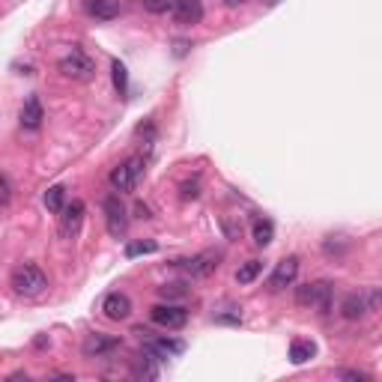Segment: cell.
Instances as JSON below:
<instances>
[{"instance_id": "33", "label": "cell", "mask_w": 382, "mask_h": 382, "mask_svg": "<svg viewBox=\"0 0 382 382\" xmlns=\"http://www.w3.org/2000/svg\"><path fill=\"white\" fill-rule=\"evenodd\" d=\"M224 6H239V3H245V0H221Z\"/></svg>"}, {"instance_id": "13", "label": "cell", "mask_w": 382, "mask_h": 382, "mask_svg": "<svg viewBox=\"0 0 382 382\" xmlns=\"http://www.w3.org/2000/svg\"><path fill=\"white\" fill-rule=\"evenodd\" d=\"M144 349L147 353H153L158 361H165L170 356H179L185 349L183 340H170V338H147L144 340Z\"/></svg>"}, {"instance_id": "26", "label": "cell", "mask_w": 382, "mask_h": 382, "mask_svg": "<svg viewBox=\"0 0 382 382\" xmlns=\"http://www.w3.org/2000/svg\"><path fill=\"white\" fill-rule=\"evenodd\" d=\"M215 323H230V326H239V323H242V314H239V310H230V314H215Z\"/></svg>"}, {"instance_id": "7", "label": "cell", "mask_w": 382, "mask_h": 382, "mask_svg": "<svg viewBox=\"0 0 382 382\" xmlns=\"http://www.w3.org/2000/svg\"><path fill=\"white\" fill-rule=\"evenodd\" d=\"M149 319L162 329H183L188 323V310L183 305H153L149 308Z\"/></svg>"}, {"instance_id": "8", "label": "cell", "mask_w": 382, "mask_h": 382, "mask_svg": "<svg viewBox=\"0 0 382 382\" xmlns=\"http://www.w3.org/2000/svg\"><path fill=\"white\" fill-rule=\"evenodd\" d=\"M84 224V200H72V204H66V209L60 213V236L63 239H75L78 230Z\"/></svg>"}, {"instance_id": "30", "label": "cell", "mask_w": 382, "mask_h": 382, "mask_svg": "<svg viewBox=\"0 0 382 382\" xmlns=\"http://www.w3.org/2000/svg\"><path fill=\"white\" fill-rule=\"evenodd\" d=\"M22 379H27V374H22V370H18V374H13V376H9L6 382H22Z\"/></svg>"}, {"instance_id": "20", "label": "cell", "mask_w": 382, "mask_h": 382, "mask_svg": "<svg viewBox=\"0 0 382 382\" xmlns=\"http://www.w3.org/2000/svg\"><path fill=\"white\" fill-rule=\"evenodd\" d=\"M45 206H48V213H54L60 215L66 209V188L63 185H51L45 191Z\"/></svg>"}, {"instance_id": "23", "label": "cell", "mask_w": 382, "mask_h": 382, "mask_svg": "<svg viewBox=\"0 0 382 382\" xmlns=\"http://www.w3.org/2000/svg\"><path fill=\"white\" fill-rule=\"evenodd\" d=\"M158 242L156 239H140V242H128L126 245V257H140V254H156Z\"/></svg>"}, {"instance_id": "24", "label": "cell", "mask_w": 382, "mask_h": 382, "mask_svg": "<svg viewBox=\"0 0 382 382\" xmlns=\"http://www.w3.org/2000/svg\"><path fill=\"white\" fill-rule=\"evenodd\" d=\"M144 3L147 13H153V15H165V13H174L179 0H140Z\"/></svg>"}, {"instance_id": "18", "label": "cell", "mask_w": 382, "mask_h": 382, "mask_svg": "<svg viewBox=\"0 0 382 382\" xmlns=\"http://www.w3.org/2000/svg\"><path fill=\"white\" fill-rule=\"evenodd\" d=\"M317 356V347L310 344V340H293V344H290V361H293V365H305V361H310Z\"/></svg>"}, {"instance_id": "15", "label": "cell", "mask_w": 382, "mask_h": 382, "mask_svg": "<svg viewBox=\"0 0 382 382\" xmlns=\"http://www.w3.org/2000/svg\"><path fill=\"white\" fill-rule=\"evenodd\" d=\"M84 9H87V15L99 18V22H110V18H117L123 13V3L119 0H87Z\"/></svg>"}, {"instance_id": "11", "label": "cell", "mask_w": 382, "mask_h": 382, "mask_svg": "<svg viewBox=\"0 0 382 382\" xmlns=\"http://www.w3.org/2000/svg\"><path fill=\"white\" fill-rule=\"evenodd\" d=\"M296 275H299V257H284V260H281V263L275 266L272 278H269V287H272V290L293 287Z\"/></svg>"}, {"instance_id": "22", "label": "cell", "mask_w": 382, "mask_h": 382, "mask_svg": "<svg viewBox=\"0 0 382 382\" xmlns=\"http://www.w3.org/2000/svg\"><path fill=\"white\" fill-rule=\"evenodd\" d=\"M110 75H114V87H117V93H119V96H126V90H128V72H126V66L119 63V60H110Z\"/></svg>"}, {"instance_id": "14", "label": "cell", "mask_w": 382, "mask_h": 382, "mask_svg": "<svg viewBox=\"0 0 382 382\" xmlns=\"http://www.w3.org/2000/svg\"><path fill=\"white\" fill-rule=\"evenodd\" d=\"M170 15H174L176 24H200V18H204V3H200V0H179Z\"/></svg>"}, {"instance_id": "9", "label": "cell", "mask_w": 382, "mask_h": 382, "mask_svg": "<svg viewBox=\"0 0 382 382\" xmlns=\"http://www.w3.org/2000/svg\"><path fill=\"white\" fill-rule=\"evenodd\" d=\"M119 347V338H110V335H102V331H96V335H87V340L81 344V353L87 358H102L108 353H114Z\"/></svg>"}, {"instance_id": "6", "label": "cell", "mask_w": 382, "mask_h": 382, "mask_svg": "<svg viewBox=\"0 0 382 382\" xmlns=\"http://www.w3.org/2000/svg\"><path fill=\"white\" fill-rule=\"evenodd\" d=\"M218 257L215 251H204V254H194V257H188V260H176V269H183V272L188 278H206V275H213L215 269H218Z\"/></svg>"}, {"instance_id": "4", "label": "cell", "mask_w": 382, "mask_h": 382, "mask_svg": "<svg viewBox=\"0 0 382 382\" xmlns=\"http://www.w3.org/2000/svg\"><path fill=\"white\" fill-rule=\"evenodd\" d=\"M102 213H105V227H108V233L119 239V236H126V230H128V209L126 204L119 200L117 194H108L102 200Z\"/></svg>"}, {"instance_id": "19", "label": "cell", "mask_w": 382, "mask_h": 382, "mask_svg": "<svg viewBox=\"0 0 382 382\" xmlns=\"http://www.w3.org/2000/svg\"><path fill=\"white\" fill-rule=\"evenodd\" d=\"M272 239H275V224L269 218H257L254 221V245L266 248V245H272Z\"/></svg>"}, {"instance_id": "1", "label": "cell", "mask_w": 382, "mask_h": 382, "mask_svg": "<svg viewBox=\"0 0 382 382\" xmlns=\"http://www.w3.org/2000/svg\"><path fill=\"white\" fill-rule=\"evenodd\" d=\"M9 287H13L15 296L36 299L48 290V275L33 263H22V266L13 269V275H9Z\"/></svg>"}, {"instance_id": "10", "label": "cell", "mask_w": 382, "mask_h": 382, "mask_svg": "<svg viewBox=\"0 0 382 382\" xmlns=\"http://www.w3.org/2000/svg\"><path fill=\"white\" fill-rule=\"evenodd\" d=\"M42 119H45V110H42L39 96H27L22 110H18V123H22V128H27V132H36V128L42 126Z\"/></svg>"}, {"instance_id": "31", "label": "cell", "mask_w": 382, "mask_h": 382, "mask_svg": "<svg viewBox=\"0 0 382 382\" xmlns=\"http://www.w3.org/2000/svg\"><path fill=\"white\" fill-rule=\"evenodd\" d=\"M367 301H374V305H382V290H376V293H374V296H370Z\"/></svg>"}, {"instance_id": "27", "label": "cell", "mask_w": 382, "mask_h": 382, "mask_svg": "<svg viewBox=\"0 0 382 382\" xmlns=\"http://www.w3.org/2000/svg\"><path fill=\"white\" fill-rule=\"evenodd\" d=\"M200 194V185H197V179H191V183L183 185V200H194Z\"/></svg>"}, {"instance_id": "21", "label": "cell", "mask_w": 382, "mask_h": 382, "mask_svg": "<svg viewBox=\"0 0 382 382\" xmlns=\"http://www.w3.org/2000/svg\"><path fill=\"white\" fill-rule=\"evenodd\" d=\"M260 272H263V263L260 260H248V263L236 269V284H251V281L260 278Z\"/></svg>"}, {"instance_id": "3", "label": "cell", "mask_w": 382, "mask_h": 382, "mask_svg": "<svg viewBox=\"0 0 382 382\" xmlns=\"http://www.w3.org/2000/svg\"><path fill=\"white\" fill-rule=\"evenodd\" d=\"M144 170H147L144 156L126 158L123 165H117L114 170H110V185H114L117 191H135L138 183H140V176H144Z\"/></svg>"}, {"instance_id": "2", "label": "cell", "mask_w": 382, "mask_h": 382, "mask_svg": "<svg viewBox=\"0 0 382 382\" xmlns=\"http://www.w3.org/2000/svg\"><path fill=\"white\" fill-rule=\"evenodd\" d=\"M57 69H60V75L72 78V81H90V78L96 75V63L84 51H78V48H72L69 54L60 57L57 60Z\"/></svg>"}, {"instance_id": "17", "label": "cell", "mask_w": 382, "mask_h": 382, "mask_svg": "<svg viewBox=\"0 0 382 382\" xmlns=\"http://www.w3.org/2000/svg\"><path fill=\"white\" fill-rule=\"evenodd\" d=\"M340 314H344L347 319H361L367 314V296L349 293L344 301H340Z\"/></svg>"}, {"instance_id": "28", "label": "cell", "mask_w": 382, "mask_h": 382, "mask_svg": "<svg viewBox=\"0 0 382 382\" xmlns=\"http://www.w3.org/2000/svg\"><path fill=\"white\" fill-rule=\"evenodd\" d=\"M9 200H13V183L9 176H3V206H9Z\"/></svg>"}, {"instance_id": "25", "label": "cell", "mask_w": 382, "mask_h": 382, "mask_svg": "<svg viewBox=\"0 0 382 382\" xmlns=\"http://www.w3.org/2000/svg\"><path fill=\"white\" fill-rule=\"evenodd\" d=\"M158 293H162L165 299H185L188 287L185 284H165V287H158Z\"/></svg>"}, {"instance_id": "16", "label": "cell", "mask_w": 382, "mask_h": 382, "mask_svg": "<svg viewBox=\"0 0 382 382\" xmlns=\"http://www.w3.org/2000/svg\"><path fill=\"white\" fill-rule=\"evenodd\" d=\"M158 365H162V361H158L153 353H140L135 361H132V374L138 376V379H158Z\"/></svg>"}, {"instance_id": "5", "label": "cell", "mask_w": 382, "mask_h": 382, "mask_svg": "<svg viewBox=\"0 0 382 382\" xmlns=\"http://www.w3.org/2000/svg\"><path fill=\"white\" fill-rule=\"evenodd\" d=\"M296 301L305 308H317L319 314H329L331 308V284L329 281H314V284H305L296 290Z\"/></svg>"}, {"instance_id": "32", "label": "cell", "mask_w": 382, "mask_h": 382, "mask_svg": "<svg viewBox=\"0 0 382 382\" xmlns=\"http://www.w3.org/2000/svg\"><path fill=\"white\" fill-rule=\"evenodd\" d=\"M185 48H188L185 42H176V57H183V54H185Z\"/></svg>"}, {"instance_id": "12", "label": "cell", "mask_w": 382, "mask_h": 382, "mask_svg": "<svg viewBox=\"0 0 382 382\" xmlns=\"http://www.w3.org/2000/svg\"><path fill=\"white\" fill-rule=\"evenodd\" d=\"M102 310L108 319H128L132 317V299H128L126 293H108L105 301H102Z\"/></svg>"}, {"instance_id": "29", "label": "cell", "mask_w": 382, "mask_h": 382, "mask_svg": "<svg viewBox=\"0 0 382 382\" xmlns=\"http://www.w3.org/2000/svg\"><path fill=\"white\" fill-rule=\"evenodd\" d=\"M340 376H347V379H365V374H356V370H340Z\"/></svg>"}]
</instances>
